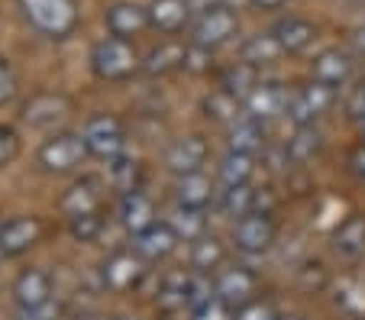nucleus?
I'll return each mask as SVG.
<instances>
[{"instance_id":"obj_34","label":"nucleus","mask_w":365,"mask_h":320,"mask_svg":"<svg viewBox=\"0 0 365 320\" xmlns=\"http://www.w3.org/2000/svg\"><path fill=\"white\" fill-rule=\"evenodd\" d=\"M187 279H191V272H172V275L162 279V285H159L162 311H168V314L185 311L187 307Z\"/></svg>"},{"instance_id":"obj_11","label":"nucleus","mask_w":365,"mask_h":320,"mask_svg":"<svg viewBox=\"0 0 365 320\" xmlns=\"http://www.w3.org/2000/svg\"><path fill=\"white\" fill-rule=\"evenodd\" d=\"M52 291H56V279H52V272L39 269V265H36V269H23L14 279V288H10L20 314L46 307L48 301H52Z\"/></svg>"},{"instance_id":"obj_48","label":"nucleus","mask_w":365,"mask_h":320,"mask_svg":"<svg viewBox=\"0 0 365 320\" xmlns=\"http://www.w3.org/2000/svg\"><path fill=\"white\" fill-rule=\"evenodd\" d=\"M278 320H304V317H278Z\"/></svg>"},{"instance_id":"obj_3","label":"nucleus","mask_w":365,"mask_h":320,"mask_svg":"<svg viewBox=\"0 0 365 320\" xmlns=\"http://www.w3.org/2000/svg\"><path fill=\"white\" fill-rule=\"evenodd\" d=\"M81 136H84V146H88L91 159L113 162L120 155H126V126L113 113H94V117H88Z\"/></svg>"},{"instance_id":"obj_14","label":"nucleus","mask_w":365,"mask_h":320,"mask_svg":"<svg viewBox=\"0 0 365 320\" xmlns=\"http://www.w3.org/2000/svg\"><path fill=\"white\" fill-rule=\"evenodd\" d=\"M288 100H291V91L282 81H259L252 88V94L242 100V110L252 120H259V123H269V120L288 113Z\"/></svg>"},{"instance_id":"obj_23","label":"nucleus","mask_w":365,"mask_h":320,"mask_svg":"<svg viewBox=\"0 0 365 320\" xmlns=\"http://www.w3.org/2000/svg\"><path fill=\"white\" fill-rule=\"evenodd\" d=\"M227 149L230 153H246V155H255L259 149H265V123L242 113L236 123L227 126Z\"/></svg>"},{"instance_id":"obj_4","label":"nucleus","mask_w":365,"mask_h":320,"mask_svg":"<svg viewBox=\"0 0 365 320\" xmlns=\"http://www.w3.org/2000/svg\"><path fill=\"white\" fill-rule=\"evenodd\" d=\"M84 159H91V155H88V146H84L81 133H56V136H48L39 146V153H36L39 168L48 175H68V172H75V168H81Z\"/></svg>"},{"instance_id":"obj_1","label":"nucleus","mask_w":365,"mask_h":320,"mask_svg":"<svg viewBox=\"0 0 365 320\" xmlns=\"http://www.w3.org/2000/svg\"><path fill=\"white\" fill-rule=\"evenodd\" d=\"M88 62L97 81H107V84L126 81V78H133L143 68V58H139L136 46L126 39H117V36H107V39L94 42Z\"/></svg>"},{"instance_id":"obj_46","label":"nucleus","mask_w":365,"mask_h":320,"mask_svg":"<svg viewBox=\"0 0 365 320\" xmlns=\"http://www.w3.org/2000/svg\"><path fill=\"white\" fill-rule=\"evenodd\" d=\"M223 7L227 10H242V7H249V0H223Z\"/></svg>"},{"instance_id":"obj_26","label":"nucleus","mask_w":365,"mask_h":320,"mask_svg":"<svg viewBox=\"0 0 365 320\" xmlns=\"http://www.w3.org/2000/svg\"><path fill=\"white\" fill-rule=\"evenodd\" d=\"M143 162L133 159V155H120V159L107 162V185L117 191L120 197L133 195V191H143Z\"/></svg>"},{"instance_id":"obj_36","label":"nucleus","mask_w":365,"mask_h":320,"mask_svg":"<svg viewBox=\"0 0 365 320\" xmlns=\"http://www.w3.org/2000/svg\"><path fill=\"white\" fill-rule=\"evenodd\" d=\"M255 197H259V191H255L252 185L223 188L220 191V210L227 217H233V220H240V217H246V214H252L255 210Z\"/></svg>"},{"instance_id":"obj_31","label":"nucleus","mask_w":365,"mask_h":320,"mask_svg":"<svg viewBox=\"0 0 365 320\" xmlns=\"http://www.w3.org/2000/svg\"><path fill=\"white\" fill-rule=\"evenodd\" d=\"M255 175V155L246 153H230L220 159V168H217V178H220L223 188H240V185H249Z\"/></svg>"},{"instance_id":"obj_10","label":"nucleus","mask_w":365,"mask_h":320,"mask_svg":"<svg viewBox=\"0 0 365 320\" xmlns=\"http://www.w3.org/2000/svg\"><path fill=\"white\" fill-rule=\"evenodd\" d=\"M143 279H145V259L136 249H117L101 265V282L107 291H117V294L133 291Z\"/></svg>"},{"instance_id":"obj_27","label":"nucleus","mask_w":365,"mask_h":320,"mask_svg":"<svg viewBox=\"0 0 365 320\" xmlns=\"http://www.w3.org/2000/svg\"><path fill=\"white\" fill-rule=\"evenodd\" d=\"M227 265V246L220 237L214 233H204L200 239L191 243V269L204 272V275H217V272Z\"/></svg>"},{"instance_id":"obj_21","label":"nucleus","mask_w":365,"mask_h":320,"mask_svg":"<svg viewBox=\"0 0 365 320\" xmlns=\"http://www.w3.org/2000/svg\"><path fill=\"white\" fill-rule=\"evenodd\" d=\"M117 220L126 233L139 237V233L149 230L152 223H155V204H152V197L143 195V191L123 195L120 197V207H117Z\"/></svg>"},{"instance_id":"obj_38","label":"nucleus","mask_w":365,"mask_h":320,"mask_svg":"<svg viewBox=\"0 0 365 320\" xmlns=\"http://www.w3.org/2000/svg\"><path fill=\"white\" fill-rule=\"evenodd\" d=\"M191 320H236V311L230 304H223V301L214 294L210 301H204L200 307H194Z\"/></svg>"},{"instance_id":"obj_42","label":"nucleus","mask_w":365,"mask_h":320,"mask_svg":"<svg viewBox=\"0 0 365 320\" xmlns=\"http://www.w3.org/2000/svg\"><path fill=\"white\" fill-rule=\"evenodd\" d=\"M346 165H349V172L356 175L359 181H365V143H359V146L349 149V155H346Z\"/></svg>"},{"instance_id":"obj_5","label":"nucleus","mask_w":365,"mask_h":320,"mask_svg":"<svg viewBox=\"0 0 365 320\" xmlns=\"http://www.w3.org/2000/svg\"><path fill=\"white\" fill-rule=\"evenodd\" d=\"M333 104H336V91L320 81H310V84H301V88L291 91L288 113H284V117L294 126H314L324 113L333 110Z\"/></svg>"},{"instance_id":"obj_39","label":"nucleus","mask_w":365,"mask_h":320,"mask_svg":"<svg viewBox=\"0 0 365 320\" xmlns=\"http://www.w3.org/2000/svg\"><path fill=\"white\" fill-rule=\"evenodd\" d=\"M16 155H20V133L14 126L0 123V168L14 165Z\"/></svg>"},{"instance_id":"obj_13","label":"nucleus","mask_w":365,"mask_h":320,"mask_svg":"<svg viewBox=\"0 0 365 320\" xmlns=\"http://www.w3.org/2000/svg\"><path fill=\"white\" fill-rule=\"evenodd\" d=\"M352 78H356V58H352V52L339 49V46L317 52L314 62H310V81H320L333 91L346 88Z\"/></svg>"},{"instance_id":"obj_30","label":"nucleus","mask_w":365,"mask_h":320,"mask_svg":"<svg viewBox=\"0 0 365 320\" xmlns=\"http://www.w3.org/2000/svg\"><path fill=\"white\" fill-rule=\"evenodd\" d=\"M320 149H324V133L317 126H294V136L284 143V153L294 165H307L320 155Z\"/></svg>"},{"instance_id":"obj_28","label":"nucleus","mask_w":365,"mask_h":320,"mask_svg":"<svg viewBox=\"0 0 365 320\" xmlns=\"http://www.w3.org/2000/svg\"><path fill=\"white\" fill-rule=\"evenodd\" d=\"M200 110H204V117L210 120V123H220V126H230L236 123V120L242 117V100L233 98L230 91L223 88H214L210 94H204V100H200Z\"/></svg>"},{"instance_id":"obj_15","label":"nucleus","mask_w":365,"mask_h":320,"mask_svg":"<svg viewBox=\"0 0 365 320\" xmlns=\"http://www.w3.org/2000/svg\"><path fill=\"white\" fill-rule=\"evenodd\" d=\"M103 26L107 33L117 36V39H126L133 42L136 36H143L149 26V10L143 4H133V0H117L110 7L103 10Z\"/></svg>"},{"instance_id":"obj_20","label":"nucleus","mask_w":365,"mask_h":320,"mask_svg":"<svg viewBox=\"0 0 365 320\" xmlns=\"http://www.w3.org/2000/svg\"><path fill=\"white\" fill-rule=\"evenodd\" d=\"M330 249L343 262H359L365 256V214H349L339 223L330 239Z\"/></svg>"},{"instance_id":"obj_35","label":"nucleus","mask_w":365,"mask_h":320,"mask_svg":"<svg viewBox=\"0 0 365 320\" xmlns=\"http://www.w3.org/2000/svg\"><path fill=\"white\" fill-rule=\"evenodd\" d=\"M255 84H259V71H255L252 65H246V62L230 65V68L220 75V88L230 91V94L240 98V100H246L249 94H252Z\"/></svg>"},{"instance_id":"obj_40","label":"nucleus","mask_w":365,"mask_h":320,"mask_svg":"<svg viewBox=\"0 0 365 320\" xmlns=\"http://www.w3.org/2000/svg\"><path fill=\"white\" fill-rule=\"evenodd\" d=\"M14 98H16V75L7 58H0V107L10 104Z\"/></svg>"},{"instance_id":"obj_47","label":"nucleus","mask_w":365,"mask_h":320,"mask_svg":"<svg viewBox=\"0 0 365 320\" xmlns=\"http://www.w3.org/2000/svg\"><path fill=\"white\" fill-rule=\"evenodd\" d=\"M75 320H113V317H101V314H78Z\"/></svg>"},{"instance_id":"obj_2","label":"nucleus","mask_w":365,"mask_h":320,"mask_svg":"<svg viewBox=\"0 0 365 320\" xmlns=\"http://www.w3.org/2000/svg\"><path fill=\"white\" fill-rule=\"evenodd\" d=\"M20 10L29 26L48 39H65L78 29L75 0H20Z\"/></svg>"},{"instance_id":"obj_49","label":"nucleus","mask_w":365,"mask_h":320,"mask_svg":"<svg viewBox=\"0 0 365 320\" xmlns=\"http://www.w3.org/2000/svg\"><path fill=\"white\" fill-rule=\"evenodd\" d=\"M113 320H136V317H113Z\"/></svg>"},{"instance_id":"obj_12","label":"nucleus","mask_w":365,"mask_h":320,"mask_svg":"<svg viewBox=\"0 0 365 320\" xmlns=\"http://www.w3.org/2000/svg\"><path fill=\"white\" fill-rule=\"evenodd\" d=\"M42 239V220L33 214H16L0 220V252L7 259H16L29 252Z\"/></svg>"},{"instance_id":"obj_9","label":"nucleus","mask_w":365,"mask_h":320,"mask_svg":"<svg viewBox=\"0 0 365 320\" xmlns=\"http://www.w3.org/2000/svg\"><path fill=\"white\" fill-rule=\"evenodd\" d=\"M71 113V98L62 91H39L23 104L20 120L29 130H56L58 123H65Z\"/></svg>"},{"instance_id":"obj_7","label":"nucleus","mask_w":365,"mask_h":320,"mask_svg":"<svg viewBox=\"0 0 365 320\" xmlns=\"http://www.w3.org/2000/svg\"><path fill=\"white\" fill-rule=\"evenodd\" d=\"M236 36H240V16H236V10L227 7H217L191 23V46L207 52H217L220 46L233 42Z\"/></svg>"},{"instance_id":"obj_45","label":"nucleus","mask_w":365,"mask_h":320,"mask_svg":"<svg viewBox=\"0 0 365 320\" xmlns=\"http://www.w3.org/2000/svg\"><path fill=\"white\" fill-rule=\"evenodd\" d=\"M349 42H352V49H356V52H359V56H362V58H365V23H362V26H356V29H352Z\"/></svg>"},{"instance_id":"obj_33","label":"nucleus","mask_w":365,"mask_h":320,"mask_svg":"<svg viewBox=\"0 0 365 320\" xmlns=\"http://www.w3.org/2000/svg\"><path fill=\"white\" fill-rule=\"evenodd\" d=\"M168 223H172V230L178 233V239H185V243H194V239H200L207 233L204 210H194V207H178V204H175Z\"/></svg>"},{"instance_id":"obj_18","label":"nucleus","mask_w":365,"mask_h":320,"mask_svg":"<svg viewBox=\"0 0 365 320\" xmlns=\"http://www.w3.org/2000/svg\"><path fill=\"white\" fill-rule=\"evenodd\" d=\"M172 195H175V204H178V207L207 210L210 204L217 201V185H214V178H210V175L191 172V175H181V178H175Z\"/></svg>"},{"instance_id":"obj_22","label":"nucleus","mask_w":365,"mask_h":320,"mask_svg":"<svg viewBox=\"0 0 365 320\" xmlns=\"http://www.w3.org/2000/svg\"><path fill=\"white\" fill-rule=\"evenodd\" d=\"M178 243H181V239H178V233L172 230V223H168V220H162V223L155 220L149 230H143L136 237V246H133V249H136L145 262H149V259L155 262V259L172 256V252L178 249Z\"/></svg>"},{"instance_id":"obj_50","label":"nucleus","mask_w":365,"mask_h":320,"mask_svg":"<svg viewBox=\"0 0 365 320\" xmlns=\"http://www.w3.org/2000/svg\"><path fill=\"white\" fill-rule=\"evenodd\" d=\"M359 126H362V133H365V120H359Z\"/></svg>"},{"instance_id":"obj_51","label":"nucleus","mask_w":365,"mask_h":320,"mask_svg":"<svg viewBox=\"0 0 365 320\" xmlns=\"http://www.w3.org/2000/svg\"><path fill=\"white\" fill-rule=\"evenodd\" d=\"M4 259H7V256H4V252H0V265H4Z\"/></svg>"},{"instance_id":"obj_8","label":"nucleus","mask_w":365,"mask_h":320,"mask_svg":"<svg viewBox=\"0 0 365 320\" xmlns=\"http://www.w3.org/2000/svg\"><path fill=\"white\" fill-rule=\"evenodd\" d=\"M214 294L233 311H242L246 304L259 301V275L249 265H227L214 275Z\"/></svg>"},{"instance_id":"obj_25","label":"nucleus","mask_w":365,"mask_h":320,"mask_svg":"<svg viewBox=\"0 0 365 320\" xmlns=\"http://www.w3.org/2000/svg\"><path fill=\"white\" fill-rule=\"evenodd\" d=\"M145 10H149V26L159 33H181L191 23V10L185 0H152Z\"/></svg>"},{"instance_id":"obj_29","label":"nucleus","mask_w":365,"mask_h":320,"mask_svg":"<svg viewBox=\"0 0 365 320\" xmlns=\"http://www.w3.org/2000/svg\"><path fill=\"white\" fill-rule=\"evenodd\" d=\"M282 56L284 52H282V46L275 42V36L272 33H255L240 46V62L252 65L255 71L265 68V65H272V62H278Z\"/></svg>"},{"instance_id":"obj_17","label":"nucleus","mask_w":365,"mask_h":320,"mask_svg":"<svg viewBox=\"0 0 365 320\" xmlns=\"http://www.w3.org/2000/svg\"><path fill=\"white\" fill-rule=\"evenodd\" d=\"M103 181L97 178V175H84V178H78L75 185H71L68 191L62 195V201H58V210H62L65 217H78V214H91V210H101L103 207Z\"/></svg>"},{"instance_id":"obj_19","label":"nucleus","mask_w":365,"mask_h":320,"mask_svg":"<svg viewBox=\"0 0 365 320\" xmlns=\"http://www.w3.org/2000/svg\"><path fill=\"white\" fill-rule=\"evenodd\" d=\"M269 33L275 36V42L282 46L284 56H301V52H307L310 46H314V39H317V26L310 20H304V16H282Z\"/></svg>"},{"instance_id":"obj_32","label":"nucleus","mask_w":365,"mask_h":320,"mask_svg":"<svg viewBox=\"0 0 365 320\" xmlns=\"http://www.w3.org/2000/svg\"><path fill=\"white\" fill-rule=\"evenodd\" d=\"M333 301L343 314L356 320H365V282L359 279H343L336 288H333Z\"/></svg>"},{"instance_id":"obj_37","label":"nucleus","mask_w":365,"mask_h":320,"mask_svg":"<svg viewBox=\"0 0 365 320\" xmlns=\"http://www.w3.org/2000/svg\"><path fill=\"white\" fill-rule=\"evenodd\" d=\"M103 227H107V220H103V210H91V214H78L68 220V233L75 243H94V239H101Z\"/></svg>"},{"instance_id":"obj_43","label":"nucleus","mask_w":365,"mask_h":320,"mask_svg":"<svg viewBox=\"0 0 365 320\" xmlns=\"http://www.w3.org/2000/svg\"><path fill=\"white\" fill-rule=\"evenodd\" d=\"M185 4H187V10H191L194 20L204 16V14H210V10H217V7H223V0H185Z\"/></svg>"},{"instance_id":"obj_44","label":"nucleus","mask_w":365,"mask_h":320,"mask_svg":"<svg viewBox=\"0 0 365 320\" xmlns=\"http://www.w3.org/2000/svg\"><path fill=\"white\" fill-rule=\"evenodd\" d=\"M249 7L259 10V14H275V10L288 7V0H249Z\"/></svg>"},{"instance_id":"obj_41","label":"nucleus","mask_w":365,"mask_h":320,"mask_svg":"<svg viewBox=\"0 0 365 320\" xmlns=\"http://www.w3.org/2000/svg\"><path fill=\"white\" fill-rule=\"evenodd\" d=\"M236 320H278L275 307L265 304V301H252V304H246L242 311H236Z\"/></svg>"},{"instance_id":"obj_24","label":"nucleus","mask_w":365,"mask_h":320,"mask_svg":"<svg viewBox=\"0 0 365 320\" xmlns=\"http://www.w3.org/2000/svg\"><path fill=\"white\" fill-rule=\"evenodd\" d=\"M185 56H187V46L185 42H162L149 56L143 58V75L149 78H162V75H172V71L185 68Z\"/></svg>"},{"instance_id":"obj_6","label":"nucleus","mask_w":365,"mask_h":320,"mask_svg":"<svg viewBox=\"0 0 365 320\" xmlns=\"http://www.w3.org/2000/svg\"><path fill=\"white\" fill-rule=\"evenodd\" d=\"M278 239V227L269 210H252L233 223V246L242 256H265Z\"/></svg>"},{"instance_id":"obj_16","label":"nucleus","mask_w":365,"mask_h":320,"mask_svg":"<svg viewBox=\"0 0 365 320\" xmlns=\"http://www.w3.org/2000/svg\"><path fill=\"white\" fill-rule=\"evenodd\" d=\"M207 140L204 136H197V133H187V136H178V140L168 143L165 149V168L175 175V178H181V175H191V172H200V165L207 162Z\"/></svg>"}]
</instances>
